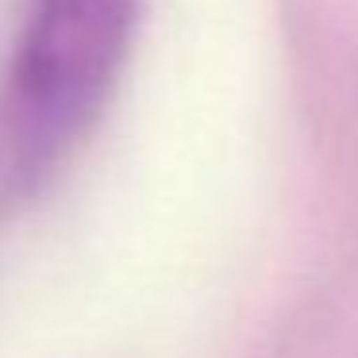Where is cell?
Listing matches in <instances>:
<instances>
[{
	"mask_svg": "<svg viewBox=\"0 0 358 358\" xmlns=\"http://www.w3.org/2000/svg\"><path fill=\"white\" fill-rule=\"evenodd\" d=\"M135 24V0H31L12 58L8 178L35 181L104 108Z\"/></svg>",
	"mask_w": 358,
	"mask_h": 358,
	"instance_id": "1",
	"label": "cell"
}]
</instances>
